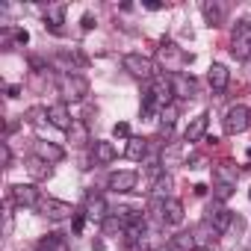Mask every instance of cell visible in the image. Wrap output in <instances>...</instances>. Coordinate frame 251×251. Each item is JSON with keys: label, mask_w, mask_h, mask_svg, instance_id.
Listing matches in <instances>:
<instances>
[{"label": "cell", "mask_w": 251, "mask_h": 251, "mask_svg": "<svg viewBox=\"0 0 251 251\" xmlns=\"http://www.w3.org/2000/svg\"><path fill=\"white\" fill-rule=\"evenodd\" d=\"M56 86H59V95H62V103H80V100H86V95H89V80L83 77V74H77V71H65L59 80H56Z\"/></svg>", "instance_id": "cell-1"}, {"label": "cell", "mask_w": 251, "mask_h": 251, "mask_svg": "<svg viewBox=\"0 0 251 251\" xmlns=\"http://www.w3.org/2000/svg\"><path fill=\"white\" fill-rule=\"evenodd\" d=\"M121 65H124L127 74H133L139 80H148V83L157 77V62L151 56H142V53H127V56L121 59Z\"/></svg>", "instance_id": "cell-2"}, {"label": "cell", "mask_w": 251, "mask_h": 251, "mask_svg": "<svg viewBox=\"0 0 251 251\" xmlns=\"http://www.w3.org/2000/svg\"><path fill=\"white\" fill-rule=\"evenodd\" d=\"M157 62H160L166 71L180 74V68L189 62V56H186V53H183V48H177L175 42H163V45H160V50H157Z\"/></svg>", "instance_id": "cell-3"}, {"label": "cell", "mask_w": 251, "mask_h": 251, "mask_svg": "<svg viewBox=\"0 0 251 251\" xmlns=\"http://www.w3.org/2000/svg\"><path fill=\"white\" fill-rule=\"evenodd\" d=\"M222 124H225V133H227V136L245 133V130L251 127V109H248V106H242V103H236V106H230V109L225 112Z\"/></svg>", "instance_id": "cell-4"}, {"label": "cell", "mask_w": 251, "mask_h": 251, "mask_svg": "<svg viewBox=\"0 0 251 251\" xmlns=\"http://www.w3.org/2000/svg\"><path fill=\"white\" fill-rule=\"evenodd\" d=\"M45 219H50V222H65V219H74V207L71 204H65V201H59V198H42V204L36 207Z\"/></svg>", "instance_id": "cell-5"}, {"label": "cell", "mask_w": 251, "mask_h": 251, "mask_svg": "<svg viewBox=\"0 0 251 251\" xmlns=\"http://www.w3.org/2000/svg\"><path fill=\"white\" fill-rule=\"evenodd\" d=\"M230 53L236 59H248L251 56V24L248 21H239L233 36H230Z\"/></svg>", "instance_id": "cell-6"}, {"label": "cell", "mask_w": 251, "mask_h": 251, "mask_svg": "<svg viewBox=\"0 0 251 251\" xmlns=\"http://www.w3.org/2000/svg\"><path fill=\"white\" fill-rule=\"evenodd\" d=\"M9 198L15 207H39L42 204V192L33 183H15L9 186Z\"/></svg>", "instance_id": "cell-7"}, {"label": "cell", "mask_w": 251, "mask_h": 251, "mask_svg": "<svg viewBox=\"0 0 251 251\" xmlns=\"http://www.w3.org/2000/svg\"><path fill=\"white\" fill-rule=\"evenodd\" d=\"M136 180H139L136 172H112V175L106 177V186H109V192L124 195V192H133V189H136Z\"/></svg>", "instance_id": "cell-8"}, {"label": "cell", "mask_w": 251, "mask_h": 251, "mask_svg": "<svg viewBox=\"0 0 251 251\" xmlns=\"http://www.w3.org/2000/svg\"><path fill=\"white\" fill-rule=\"evenodd\" d=\"M169 80H172V92H175V98H180V100H189V98H195L198 95V83L189 77V74H169Z\"/></svg>", "instance_id": "cell-9"}, {"label": "cell", "mask_w": 251, "mask_h": 251, "mask_svg": "<svg viewBox=\"0 0 251 251\" xmlns=\"http://www.w3.org/2000/svg\"><path fill=\"white\" fill-rule=\"evenodd\" d=\"M186 142H175V145H166L163 148V157H160V166L163 169H175V166H183L186 160Z\"/></svg>", "instance_id": "cell-10"}, {"label": "cell", "mask_w": 251, "mask_h": 251, "mask_svg": "<svg viewBox=\"0 0 251 251\" xmlns=\"http://www.w3.org/2000/svg\"><path fill=\"white\" fill-rule=\"evenodd\" d=\"M83 213H86V219L100 222V225L109 219V207H106V201H103L100 195H86V207H83Z\"/></svg>", "instance_id": "cell-11"}, {"label": "cell", "mask_w": 251, "mask_h": 251, "mask_svg": "<svg viewBox=\"0 0 251 251\" xmlns=\"http://www.w3.org/2000/svg\"><path fill=\"white\" fill-rule=\"evenodd\" d=\"M48 121L53 124V127H59V130H71V124H74V118H71V112H68V106L65 103H50L48 106Z\"/></svg>", "instance_id": "cell-12"}, {"label": "cell", "mask_w": 251, "mask_h": 251, "mask_svg": "<svg viewBox=\"0 0 251 251\" xmlns=\"http://www.w3.org/2000/svg\"><path fill=\"white\" fill-rule=\"evenodd\" d=\"M207 124H210V115H207V112L195 115V118L189 121V127L183 130V142H186V145L201 142V139H204V133H207Z\"/></svg>", "instance_id": "cell-13"}, {"label": "cell", "mask_w": 251, "mask_h": 251, "mask_svg": "<svg viewBox=\"0 0 251 251\" xmlns=\"http://www.w3.org/2000/svg\"><path fill=\"white\" fill-rule=\"evenodd\" d=\"M207 222H210V225H213V227H216L219 233H225V230H227V227L233 225V213H230L227 207H222V204L216 201V204L210 207V213H207Z\"/></svg>", "instance_id": "cell-14"}, {"label": "cell", "mask_w": 251, "mask_h": 251, "mask_svg": "<svg viewBox=\"0 0 251 251\" xmlns=\"http://www.w3.org/2000/svg\"><path fill=\"white\" fill-rule=\"evenodd\" d=\"M33 157H39V160H45V163H59V160H65V151H62L59 145H53V142L39 139L36 148H33Z\"/></svg>", "instance_id": "cell-15"}, {"label": "cell", "mask_w": 251, "mask_h": 251, "mask_svg": "<svg viewBox=\"0 0 251 251\" xmlns=\"http://www.w3.org/2000/svg\"><path fill=\"white\" fill-rule=\"evenodd\" d=\"M192 236H195V245H198V248H207V251H210V245H216V239H219L222 233H219L207 219H204V222L192 230Z\"/></svg>", "instance_id": "cell-16"}, {"label": "cell", "mask_w": 251, "mask_h": 251, "mask_svg": "<svg viewBox=\"0 0 251 251\" xmlns=\"http://www.w3.org/2000/svg\"><path fill=\"white\" fill-rule=\"evenodd\" d=\"M92 157H95V163L109 166V163L118 157V151H115L112 142H106V139H95V142H92Z\"/></svg>", "instance_id": "cell-17"}, {"label": "cell", "mask_w": 251, "mask_h": 251, "mask_svg": "<svg viewBox=\"0 0 251 251\" xmlns=\"http://www.w3.org/2000/svg\"><path fill=\"white\" fill-rule=\"evenodd\" d=\"M65 3H53V6H48L45 9V21H48V27H50V33H56V36H62V24H65Z\"/></svg>", "instance_id": "cell-18"}, {"label": "cell", "mask_w": 251, "mask_h": 251, "mask_svg": "<svg viewBox=\"0 0 251 251\" xmlns=\"http://www.w3.org/2000/svg\"><path fill=\"white\" fill-rule=\"evenodd\" d=\"M207 80H210L213 92H225V89H227V80H230V71H227L222 62H213L210 71H207Z\"/></svg>", "instance_id": "cell-19"}, {"label": "cell", "mask_w": 251, "mask_h": 251, "mask_svg": "<svg viewBox=\"0 0 251 251\" xmlns=\"http://www.w3.org/2000/svg\"><path fill=\"white\" fill-rule=\"evenodd\" d=\"M124 157L133 160V163H142V160L148 157V139H142V136H130V139H127V148H124Z\"/></svg>", "instance_id": "cell-20"}, {"label": "cell", "mask_w": 251, "mask_h": 251, "mask_svg": "<svg viewBox=\"0 0 251 251\" xmlns=\"http://www.w3.org/2000/svg\"><path fill=\"white\" fill-rule=\"evenodd\" d=\"M180 222H183V201L166 198V204H163V225H180Z\"/></svg>", "instance_id": "cell-21"}, {"label": "cell", "mask_w": 251, "mask_h": 251, "mask_svg": "<svg viewBox=\"0 0 251 251\" xmlns=\"http://www.w3.org/2000/svg\"><path fill=\"white\" fill-rule=\"evenodd\" d=\"M195 248H198V245H195L192 230L175 233V236H169V242H166V251H195Z\"/></svg>", "instance_id": "cell-22"}, {"label": "cell", "mask_w": 251, "mask_h": 251, "mask_svg": "<svg viewBox=\"0 0 251 251\" xmlns=\"http://www.w3.org/2000/svg\"><path fill=\"white\" fill-rule=\"evenodd\" d=\"M201 12H204V18H207V24L210 27H222L225 24V3H219V0H213V3H210V0H207V3L201 6Z\"/></svg>", "instance_id": "cell-23"}, {"label": "cell", "mask_w": 251, "mask_h": 251, "mask_svg": "<svg viewBox=\"0 0 251 251\" xmlns=\"http://www.w3.org/2000/svg\"><path fill=\"white\" fill-rule=\"evenodd\" d=\"M213 177H216V183L236 186V177H239V172H236V166H233V163H219V166L213 169Z\"/></svg>", "instance_id": "cell-24"}, {"label": "cell", "mask_w": 251, "mask_h": 251, "mask_svg": "<svg viewBox=\"0 0 251 251\" xmlns=\"http://www.w3.org/2000/svg\"><path fill=\"white\" fill-rule=\"evenodd\" d=\"M175 121H177V103H169V106L160 112V136H163V139H169V136H172Z\"/></svg>", "instance_id": "cell-25"}, {"label": "cell", "mask_w": 251, "mask_h": 251, "mask_svg": "<svg viewBox=\"0 0 251 251\" xmlns=\"http://www.w3.org/2000/svg\"><path fill=\"white\" fill-rule=\"evenodd\" d=\"M27 172H30V177H36V180H48V177L53 175L50 163H45V160H39V157H30V160H27Z\"/></svg>", "instance_id": "cell-26"}, {"label": "cell", "mask_w": 251, "mask_h": 251, "mask_svg": "<svg viewBox=\"0 0 251 251\" xmlns=\"http://www.w3.org/2000/svg\"><path fill=\"white\" fill-rule=\"evenodd\" d=\"M36 251H68V242H65L62 233H48V236L39 242Z\"/></svg>", "instance_id": "cell-27"}, {"label": "cell", "mask_w": 251, "mask_h": 251, "mask_svg": "<svg viewBox=\"0 0 251 251\" xmlns=\"http://www.w3.org/2000/svg\"><path fill=\"white\" fill-rule=\"evenodd\" d=\"M68 139H71L74 145H86V142H92V139H89V130H86V124H83V121H74V124H71Z\"/></svg>", "instance_id": "cell-28"}, {"label": "cell", "mask_w": 251, "mask_h": 251, "mask_svg": "<svg viewBox=\"0 0 251 251\" xmlns=\"http://www.w3.org/2000/svg\"><path fill=\"white\" fill-rule=\"evenodd\" d=\"M172 189V177L169 175H163V177H157L154 180V186H151V195L154 198H160V201H166V192Z\"/></svg>", "instance_id": "cell-29"}, {"label": "cell", "mask_w": 251, "mask_h": 251, "mask_svg": "<svg viewBox=\"0 0 251 251\" xmlns=\"http://www.w3.org/2000/svg\"><path fill=\"white\" fill-rule=\"evenodd\" d=\"M30 124H42L45 118H48V106H30L27 109V115H24Z\"/></svg>", "instance_id": "cell-30"}, {"label": "cell", "mask_w": 251, "mask_h": 251, "mask_svg": "<svg viewBox=\"0 0 251 251\" xmlns=\"http://www.w3.org/2000/svg\"><path fill=\"white\" fill-rule=\"evenodd\" d=\"M230 195H233V186H227V183H216V192H213V198H216L219 204H225Z\"/></svg>", "instance_id": "cell-31"}, {"label": "cell", "mask_w": 251, "mask_h": 251, "mask_svg": "<svg viewBox=\"0 0 251 251\" xmlns=\"http://www.w3.org/2000/svg\"><path fill=\"white\" fill-rule=\"evenodd\" d=\"M62 59H65V62H74V65H86V56H83L77 48H71V50H62Z\"/></svg>", "instance_id": "cell-32"}, {"label": "cell", "mask_w": 251, "mask_h": 251, "mask_svg": "<svg viewBox=\"0 0 251 251\" xmlns=\"http://www.w3.org/2000/svg\"><path fill=\"white\" fill-rule=\"evenodd\" d=\"M112 136H115V139H124V136H130V127H127L124 121H118L115 127H112Z\"/></svg>", "instance_id": "cell-33"}, {"label": "cell", "mask_w": 251, "mask_h": 251, "mask_svg": "<svg viewBox=\"0 0 251 251\" xmlns=\"http://www.w3.org/2000/svg\"><path fill=\"white\" fill-rule=\"evenodd\" d=\"M0 151H3V169H9V166H12V151H9V142L0 145Z\"/></svg>", "instance_id": "cell-34"}, {"label": "cell", "mask_w": 251, "mask_h": 251, "mask_svg": "<svg viewBox=\"0 0 251 251\" xmlns=\"http://www.w3.org/2000/svg\"><path fill=\"white\" fill-rule=\"evenodd\" d=\"M86 227V213H74V233H80Z\"/></svg>", "instance_id": "cell-35"}, {"label": "cell", "mask_w": 251, "mask_h": 251, "mask_svg": "<svg viewBox=\"0 0 251 251\" xmlns=\"http://www.w3.org/2000/svg\"><path fill=\"white\" fill-rule=\"evenodd\" d=\"M15 42H18V45H27V42H30V33H27V30H15Z\"/></svg>", "instance_id": "cell-36"}, {"label": "cell", "mask_w": 251, "mask_h": 251, "mask_svg": "<svg viewBox=\"0 0 251 251\" xmlns=\"http://www.w3.org/2000/svg\"><path fill=\"white\" fill-rule=\"evenodd\" d=\"M95 27V18H92V12H86L83 15V30H92Z\"/></svg>", "instance_id": "cell-37"}, {"label": "cell", "mask_w": 251, "mask_h": 251, "mask_svg": "<svg viewBox=\"0 0 251 251\" xmlns=\"http://www.w3.org/2000/svg\"><path fill=\"white\" fill-rule=\"evenodd\" d=\"M192 189H195V195H207V186H204V183H195Z\"/></svg>", "instance_id": "cell-38"}, {"label": "cell", "mask_w": 251, "mask_h": 251, "mask_svg": "<svg viewBox=\"0 0 251 251\" xmlns=\"http://www.w3.org/2000/svg\"><path fill=\"white\" fill-rule=\"evenodd\" d=\"M21 95V86H9V98H18Z\"/></svg>", "instance_id": "cell-39"}, {"label": "cell", "mask_w": 251, "mask_h": 251, "mask_svg": "<svg viewBox=\"0 0 251 251\" xmlns=\"http://www.w3.org/2000/svg\"><path fill=\"white\" fill-rule=\"evenodd\" d=\"M245 154H248V160H251V148H248V151H245Z\"/></svg>", "instance_id": "cell-40"}, {"label": "cell", "mask_w": 251, "mask_h": 251, "mask_svg": "<svg viewBox=\"0 0 251 251\" xmlns=\"http://www.w3.org/2000/svg\"><path fill=\"white\" fill-rule=\"evenodd\" d=\"M248 198H251V192H248Z\"/></svg>", "instance_id": "cell-41"}]
</instances>
